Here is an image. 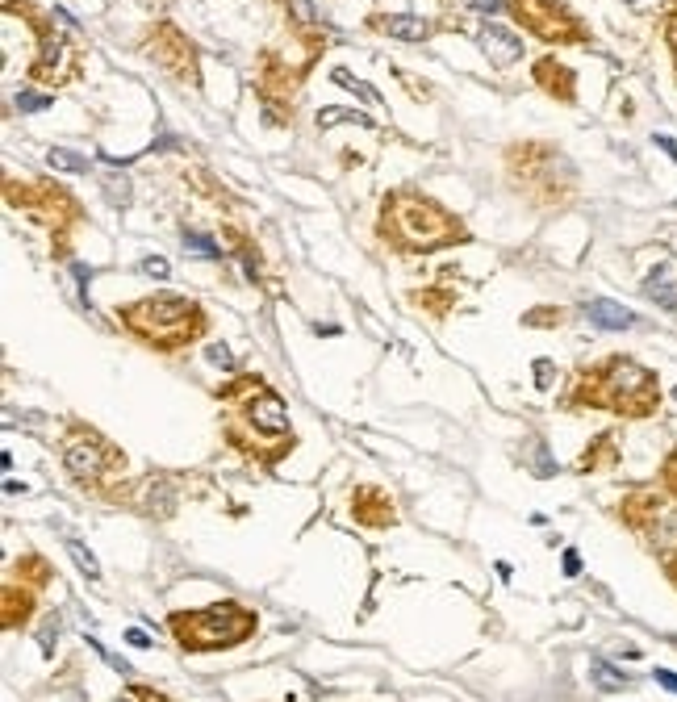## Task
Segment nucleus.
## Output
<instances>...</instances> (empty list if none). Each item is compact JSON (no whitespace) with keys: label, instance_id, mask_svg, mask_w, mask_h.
Instances as JSON below:
<instances>
[{"label":"nucleus","instance_id":"obj_1","mask_svg":"<svg viewBox=\"0 0 677 702\" xmlns=\"http://www.w3.org/2000/svg\"><path fill=\"white\" fill-rule=\"evenodd\" d=\"M218 402L226 406V443L247 460L276 464L293 448V427L285 402L260 381V377H239L218 389Z\"/></svg>","mask_w":677,"mask_h":702},{"label":"nucleus","instance_id":"obj_2","mask_svg":"<svg viewBox=\"0 0 677 702\" xmlns=\"http://www.w3.org/2000/svg\"><path fill=\"white\" fill-rule=\"evenodd\" d=\"M573 410H611L627 423H644L661 410V377L632 356H606L586 364L573 381Z\"/></svg>","mask_w":677,"mask_h":702},{"label":"nucleus","instance_id":"obj_3","mask_svg":"<svg viewBox=\"0 0 677 702\" xmlns=\"http://www.w3.org/2000/svg\"><path fill=\"white\" fill-rule=\"evenodd\" d=\"M377 234L402 255L439 251V247H452V243L469 239V230H464L448 209H439L431 197L410 193V189H398V193L385 197Z\"/></svg>","mask_w":677,"mask_h":702},{"label":"nucleus","instance_id":"obj_4","mask_svg":"<svg viewBox=\"0 0 677 702\" xmlns=\"http://www.w3.org/2000/svg\"><path fill=\"white\" fill-rule=\"evenodd\" d=\"M118 322L134 339H143L155 351H180L205 335V310L189 297L176 293H155L143 301H130V306L118 310Z\"/></svg>","mask_w":677,"mask_h":702},{"label":"nucleus","instance_id":"obj_5","mask_svg":"<svg viewBox=\"0 0 677 702\" xmlns=\"http://www.w3.org/2000/svg\"><path fill=\"white\" fill-rule=\"evenodd\" d=\"M172 636L189 652L235 648L247 636H255V611H247L239 602H214V606H205V611H176Z\"/></svg>","mask_w":677,"mask_h":702},{"label":"nucleus","instance_id":"obj_6","mask_svg":"<svg viewBox=\"0 0 677 702\" xmlns=\"http://www.w3.org/2000/svg\"><path fill=\"white\" fill-rule=\"evenodd\" d=\"M122 464H126V456L113 448L105 435H97L84 423L67 427V435H63V468H67V477H72L80 489H97L109 473H118Z\"/></svg>","mask_w":677,"mask_h":702},{"label":"nucleus","instance_id":"obj_7","mask_svg":"<svg viewBox=\"0 0 677 702\" xmlns=\"http://www.w3.org/2000/svg\"><path fill=\"white\" fill-rule=\"evenodd\" d=\"M510 168L523 176V184L535 193V201H560L573 193V168L556 147L527 143L510 151Z\"/></svg>","mask_w":677,"mask_h":702},{"label":"nucleus","instance_id":"obj_8","mask_svg":"<svg viewBox=\"0 0 677 702\" xmlns=\"http://www.w3.org/2000/svg\"><path fill=\"white\" fill-rule=\"evenodd\" d=\"M67 26H72V17H67L63 9H55L51 21L34 17V30H38V59H34V67H30V80H38V84H63V80L80 76V51L59 34V30H67ZM72 30H76V26H72Z\"/></svg>","mask_w":677,"mask_h":702},{"label":"nucleus","instance_id":"obj_9","mask_svg":"<svg viewBox=\"0 0 677 702\" xmlns=\"http://www.w3.org/2000/svg\"><path fill=\"white\" fill-rule=\"evenodd\" d=\"M506 9L544 42H556V46L590 42V30L581 26V17L569 5H560V0H506Z\"/></svg>","mask_w":677,"mask_h":702},{"label":"nucleus","instance_id":"obj_10","mask_svg":"<svg viewBox=\"0 0 677 702\" xmlns=\"http://www.w3.org/2000/svg\"><path fill=\"white\" fill-rule=\"evenodd\" d=\"M673 502H669V494L665 489L652 481V485H636V489H627L623 494V502L615 506V514H619V523L627 527V531H636V535H652V527L661 523V514L669 510Z\"/></svg>","mask_w":677,"mask_h":702},{"label":"nucleus","instance_id":"obj_11","mask_svg":"<svg viewBox=\"0 0 677 702\" xmlns=\"http://www.w3.org/2000/svg\"><path fill=\"white\" fill-rule=\"evenodd\" d=\"M163 72L168 76H176V80H189V84H201V76H197V55H193V42L184 38L180 30H172V26H159L155 34H151V51H147Z\"/></svg>","mask_w":677,"mask_h":702},{"label":"nucleus","instance_id":"obj_12","mask_svg":"<svg viewBox=\"0 0 677 702\" xmlns=\"http://www.w3.org/2000/svg\"><path fill=\"white\" fill-rule=\"evenodd\" d=\"M352 519L364 527H389L398 519V506H393L389 494H381L377 485H360L352 494Z\"/></svg>","mask_w":677,"mask_h":702},{"label":"nucleus","instance_id":"obj_13","mask_svg":"<svg viewBox=\"0 0 677 702\" xmlns=\"http://www.w3.org/2000/svg\"><path fill=\"white\" fill-rule=\"evenodd\" d=\"M372 30H381L389 38H402V42H423L439 26L427 21V17H414V13H393V17H372Z\"/></svg>","mask_w":677,"mask_h":702},{"label":"nucleus","instance_id":"obj_14","mask_svg":"<svg viewBox=\"0 0 677 702\" xmlns=\"http://www.w3.org/2000/svg\"><path fill=\"white\" fill-rule=\"evenodd\" d=\"M581 314H586V322L590 326H598V331H632V326L640 322L627 306H619V301H586L581 306Z\"/></svg>","mask_w":677,"mask_h":702},{"label":"nucleus","instance_id":"obj_15","mask_svg":"<svg viewBox=\"0 0 677 702\" xmlns=\"http://www.w3.org/2000/svg\"><path fill=\"white\" fill-rule=\"evenodd\" d=\"M535 80L544 84V92L548 97H556V101H565V105H573L577 101V88H573V72L565 63H556L552 55L548 59H540L535 63Z\"/></svg>","mask_w":677,"mask_h":702},{"label":"nucleus","instance_id":"obj_16","mask_svg":"<svg viewBox=\"0 0 677 702\" xmlns=\"http://www.w3.org/2000/svg\"><path fill=\"white\" fill-rule=\"evenodd\" d=\"M481 51L489 55V63H498V67H510L519 55H523V42L502 30V26H481Z\"/></svg>","mask_w":677,"mask_h":702},{"label":"nucleus","instance_id":"obj_17","mask_svg":"<svg viewBox=\"0 0 677 702\" xmlns=\"http://www.w3.org/2000/svg\"><path fill=\"white\" fill-rule=\"evenodd\" d=\"M619 464V435L615 431H602L590 439L586 456L577 460V473H602V468H615Z\"/></svg>","mask_w":677,"mask_h":702},{"label":"nucleus","instance_id":"obj_18","mask_svg":"<svg viewBox=\"0 0 677 702\" xmlns=\"http://www.w3.org/2000/svg\"><path fill=\"white\" fill-rule=\"evenodd\" d=\"M30 611H34V585H26L21 594H17V585H5V627H17V619H26Z\"/></svg>","mask_w":677,"mask_h":702},{"label":"nucleus","instance_id":"obj_19","mask_svg":"<svg viewBox=\"0 0 677 702\" xmlns=\"http://www.w3.org/2000/svg\"><path fill=\"white\" fill-rule=\"evenodd\" d=\"M644 293H648L652 301H657L661 310L677 314V293H673V285L665 280V272H652V276H648V285H644Z\"/></svg>","mask_w":677,"mask_h":702},{"label":"nucleus","instance_id":"obj_20","mask_svg":"<svg viewBox=\"0 0 677 702\" xmlns=\"http://www.w3.org/2000/svg\"><path fill=\"white\" fill-rule=\"evenodd\" d=\"M590 677H594V682H598L602 690H627V686H632V682H627V677H623L615 665H606L602 657H594V661H590Z\"/></svg>","mask_w":677,"mask_h":702},{"label":"nucleus","instance_id":"obj_21","mask_svg":"<svg viewBox=\"0 0 677 702\" xmlns=\"http://www.w3.org/2000/svg\"><path fill=\"white\" fill-rule=\"evenodd\" d=\"M657 485L669 494V502L677 506V443L665 452V460H661V468H657Z\"/></svg>","mask_w":677,"mask_h":702},{"label":"nucleus","instance_id":"obj_22","mask_svg":"<svg viewBox=\"0 0 677 702\" xmlns=\"http://www.w3.org/2000/svg\"><path fill=\"white\" fill-rule=\"evenodd\" d=\"M410 301H414V306H423L431 318H443V314H448V306L456 301V293L452 289H443V293H414Z\"/></svg>","mask_w":677,"mask_h":702},{"label":"nucleus","instance_id":"obj_23","mask_svg":"<svg viewBox=\"0 0 677 702\" xmlns=\"http://www.w3.org/2000/svg\"><path fill=\"white\" fill-rule=\"evenodd\" d=\"M46 163H51L55 172H88V159H84V155H76V151H67V147L46 151Z\"/></svg>","mask_w":677,"mask_h":702},{"label":"nucleus","instance_id":"obj_24","mask_svg":"<svg viewBox=\"0 0 677 702\" xmlns=\"http://www.w3.org/2000/svg\"><path fill=\"white\" fill-rule=\"evenodd\" d=\"M67 552H72V560H76V565H80V573H88L92 581H101V565H97V556H92L80 540H72V544H67Z\"/></svg>","mask_w":677,"mask_h":702},{"label":"nucleus","instance_id":"obj_25","mask_svg":"<svg viewBox=\"0 0 677 702\" xmlns=\"http://www.w3.org/2000/svg\"><path fill=\"white\" fill-rule=\"evenodd\" d=\"M184 247H193L197 255H205V260H218V243L209 239V234H197V230H184Z\"/></svg>","mask_w":677,"mask_h":702},{"label":"nucleus","instance_id":"obj_26","mask_svg":"<svg viewBox=\"0 0 677 702\" xmlns=\"http://www.w3.org/2000/svg\"><path fill=\"white\" fill-rule=\"evenodd\" d=\"M285 9H289V17L297 21L301 30H310L314 21H318V13H314V0H285Z\"/></svg>","mask_w":677,"mask_h":702},{"label":"nucleus","instance_id":"obj_27","mask_svg":"<svg viewBox=\"0 0 677 702\" xmlns=\"http://www.w3.org/2000/svg\"><path fill=\"white\" fill-rule=\"evenodd\" d=\"M527 456H531V464H535V473H556V464L548 460V448H544V439H527Z\"/></svg>","mask_w":677,"mask_h":702},{"label":"nucleus","instance_id":"obj_28","mask_svg":"<svg viewBox=\"0 0 677 702\" xmlns=\"http://www.w3.org/2000/svg\"><path fill=\"white\" fill-rule=\"evenodd\" d=\"M665 46H669V59H673V76H677V0L665 13Z\"/></svg>","mask_w":677,"mask_h":702},{"label":"nucleus","instance_id":"obj_29","mask_svg":"<svg viewBox=\"0 0 677 702\" xmlns=\"http://www.w3.org/2000/svg\"><path fill=\"white\" fill-rule=\"evenodd\" d=\"M335 80H339L343 88H352V92H360V97H364L368 105H377V92H372V88H368L364 80H356L352 72H343V67H335Z\"/></svg>","mask_w":677,"mask_h":702},{"label":"nucleus","instance_id":"obj_30","mask_svg":"<svg viewBox=\"0 0 677 702\" xmlns=\"http://www.w3.org/2000/svg\"><path fill=\"white\" fill-rule=\"evenodd\" d=\"M335 122H364V113H356V109H322L318 113V126H335Z\"/></svg>","mask_w":677,"mask_h":702},{"label":"nucleus","instance_id":"obj_31","mask_svg":"<svg viewBox=\"0 0 677 702\" xmlns=\"http://www.w3.org/2000/svg\"><path fill=\"white\" fill-rule=\"evenodd\" d=\"M205 360L214 364V368H235V351H230L226 343H214V347L205 351Z\"/></svg>","mask_w":677,"mask_h":702},{"label":"nucleus","instance_id":"obj_32","mask_svg":"<svg viewBox=\"0 0 677 702\" xmlns=\"http://www.w3.org/2000/svg\"><path fill=\"white\" fill-rule=\"evenodd\" d=\"M138 268H143V276H155V280H168V276H172L168 260H159V255H147V260L138 264Z\"/></svg>","mask_w":677,"mask_h":702},{"label":"nucleus","instance_id":"obj_33","mask_svg":"<svg viewBox=\"0 0 677 702\" xmlns=\"http://www.w3.org/2000/svg\"><path fill=\"white\" fill-rule=\"evenodd\" d=\"M105 197L113 205H126L130 201V180H105Z\"/></svg>","mask_w":677,"mask_h":702},{"label":"nucleus","instance_id":"obj_34","mask_svg":"<svg viewBox=\"0 0 677 702\" xmlns=\"http://www.w3.org/2000/svg\"><path fill=\"white\" fill-rule=\"evenodd\" d=\"M46 105H51V97H38V92H21V97H17V109H21V113H38V109H46Z\"/></svg>","mask_w":677,"mask_h":702},{"label":"nucleus","instance_id":"obj_35","mask_svg":"<svg viewBox=\"0 0 677 702\" xmlns=\"http://www.w3.org/2000/svg\"><path fill=\"white\" fill-rule=\"evenodd\" d=\"M38 640H42V648H46V652L55 648V640H59V615H46V627L38 631Z\"/></svg>","mask_w":677,"mask_h":702},{"label":"nucleus","instance_id":"obj_36","mask_svg":"<svg viewBox=\"0 0 677 702\" xmlns=\"http://www.w3.org/2000/svg\"><path fill=\"white\" fill-rule=\"evenodd\" d=\"M523 322L527 326H560V310H531Z\"/></svg>","mask_w":677,"mask_h":702},{"label":"nucleus","instance_id":"obj_37","mask_svg":"<svg viewBox=\"0 0 677 702\" xmlns=\"http://www.w3.org/2000/svg\"><path fill=\"white\" fill-rule=\"evenodd\" d=\"M239 260H243V268H247V276L260 285V264H255V255H251V247L247 243H239Z\"/></svg>","mask_w":677,"mask_h":702},{"label":"nucleus","instance_id":"obj_38","mask_svg":"<svg viewBox=\"0 0 677 702\" xmlns=\"http://www.w3.org/2000/svg\"><path fill=\"white\" fill-rule=\"evenodd\" d=\"M552 377H556L552 360H540V364H535V381H540V389H552Z\"/></svg>","mask_w":677,"mask_h":702},{"label":"nucleus","instance_id":"obj_39","mask_svg":"<svg viewBox=\"0 0 677 702\" xmlns=\"http://www.w3.org/2000/svg\"><path fill=\"white\" fill-rule=\"evenodd\" d=\"M661 565H665V577L673 581V590H677V548H673V552H669V556L661 560Z\"/></svg>","mask_w":677,"mask_h":702},{"label":"nucleus","instance_id":"obj_40","mask_svg":"<svg viewBox=\"0 0 677 702\" xmlns=\"http://www.w3.org/2000/svg\"><path fill=\"white\" fill-rule=\"evenodd\" d=\"M657 682H661L669 694H677V673H669V669H657Z\"/></svg>","mask_w":677,"mask_h":702},{"label":"nucleus","instance_id":"obj_41","mask_svg":"<svg viewBox=\"0 0 677 702\" xmlns=\"http://www.w3.org/2000/svg\"><path fill=\"white\" fill-rule=\"evenodd\" d=\"M565 573H569V577H577V573H581V560H577V552H565Z\"/></svg>","mask_w":677,"mask_h":702},{"label":"nucleus","instance_id":"obj_42","mask_svg":"<svg viewBox=\"0 0 677 702\" xmlns=\"http://www.w3.org/2000/svg\"><path fill=\"white\" fill-rule=\"evenodd\" d=\"M147 702H168V698H155V694H147Z\"/></svg>","mask_w":677,"mask_h":702},{"label":"nucleus","instance_id":"obj_43","mask_svg":"<svg viewBox=\"0 0 677 702\" xmlns=\"http://www.w3.org/2000/svg\"><path fill=\"white\" fill-rule=\"evenodd\" d=\"M627 5H636V0H627Z\"/></svg>","mask_w":677,"mask_h":702}]
</instances>
